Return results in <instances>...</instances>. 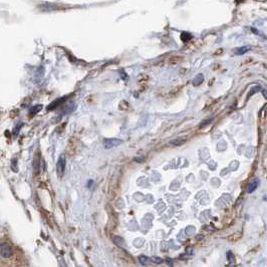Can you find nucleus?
Wrapping results in <instances>:
<instances>
[{"mask_svg": "<svg viewBox=\"0 0 267 267\" xmlns=\"http://www.w3.org/2000/svg\"><path fill=\"white\" fill-rule=\"evenodd\" d=\"M65 170V158L63 156H60L58 159L57 163H56V172L59 178H61L64 174Z\"/></svg>", "mask_w": 267, "mask_h": 267, "instance_id": "obj_1", "label": "nucleus"}, {"mask_svg": "<svg viewBox=\"0 0 267 267\" xmlns=\"http://www.w3.org/2000/svg\"><path fill=\"white\" fill-rule=\"evenodd\" d=\"M0 255L3 258H9L12 255V248L7 243L0 244Z\"/></svg>", "mask_w": 267, "mask_h": 267, "instance_id": "obj_2", "label": "nucleus"}, {"mask_svg": "<svg viewBox=\"0 0 267 267\" xmlns=\"http://www.w3.org/2000/svg\"><path fill=\"white\" fill-rule=\"evenodd\" d=\"M122 143V141L121 140H117V139H106L105 141V148L106 149H111V148L117 147L119 145H121Z\"/></svg>", "mask_w": 267, "mask_h": 267, "instance_id": "obj_3", "label": "nucleus"}, {"mask_svg": "<svg viewBox=\"0 0 267 267\" xmlns=\"http://www.w3.org/2000/svg\"><path fill=\"white\" fill-rule=\"evenodd\" d=\"M258 184H259V181L257 180V179H255L253 182H251V183L248 185L247 188H246V191L247 193H252L254 192V191L256 190V188L258 187Z\"/></svg>", "mask_w": 267, "mask_h": 267, "instance_id": "obj_4", "label": "nucleus"}, {"mask_svg": "<svg viewBox=\"0 0 267 267\" xmlns=\"http://www.w3.org/2000/svg\"><path fill=\"white\" fill-rule=\"evenodd\" d=\"M67 99V97H61V99H58L57 100H54V102H53L51 105H50L49 106H48V109H55V108H57V106H59V105H61V103H64V100Z\"/></svg>", "mask_w": 267, "mask_h": 267, "instance_id": "obj_5", "label": "nucleus"}, {"mask_svg": "<svg viewBox=\"0 0 267 267\" xmlns=\"http://www.w3.org/2000/svg\"><path fill=\"white\" fill-rule=\"evenodd\" d=\"M249 49H250L249 46H245V47H240V48H238V49L236 50V51H235V53H236V54H238V55H242V54H244V53H246Z\"/></svg>", "mask_w": 267, "mask_h": 267, "instance_id": "obj_6", "label": "nucleus"}, {"mask_svg": "<svg viewBox=\"0 0 267 267\" xmlns=\"http://www.w3.org/2000/svg\"><path fill=\"white\" fill-rule=\"evenodd\" d=\"M42 109V106L41 105H38V106H33V108H31L30 109V115H35V114H37V112H38L40 109Z\"/></svg>", "mask_w": 267, "mask_h": 267, "instance_id": "obj_7", "label": "nucleus"}, {"mask_svg": "<svg viewBox=\"0 0 267 267\" xmlns=\"http://www.w3.org/2000/svg\"><path fill=\"white\" fill-rule=\"evenodd\" d=\"M203 80H204V77H203L202 74L197 75L196 78H195V80H194V84H195V86H199V84L202 83Z\"/></svg>", "mask_w": 267, "mask_h": 267, "instance_id": "obj_8", "label": "nucleus"}, {"mask_svg": "<svg viewBox=\"0 0 267 267\" xmlns=\"http://www.w3.org/2000/svg\"><path fill=\"white\" fill-rule=\"evenodd\" d=\"M139 260H140V262H141V264H143V265H145L146 263H147V261H148V257H146V256H140L139 257Z\"/></svg>", "mask_w": 267, "mask_h": 267, "instance_id": "obj_9", "label": "nucleus"}, {"mask_svg": "<svg viewBox=\"0 0 267 267\" xmlns=\"http://www.w3.org/2000/svg\"><path fill=\"white\" fill-rule=\"evenodd\" d=\"M263 95H264V96H265V97L267 99V92H266V90H264V92H263Z\"/></svg>", "mask_w": 267, "mask_h": 267, "instance_id": "obj_10", "label": "nucleus"}]
</instances>
